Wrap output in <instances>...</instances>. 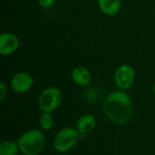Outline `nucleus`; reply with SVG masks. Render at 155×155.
Returning <instances> with one entry per match:
<instances>
[{
    "label": "nucleus",
    "mask_w": 155,
    "mask_h": 155,
    "mask_svg": "<svg viewBox=\"0 0 155 155\" xmlns=\"http://www.w3.org/2000/svg\"><path fill=\"white\" fill-rule=\"evenodd\" d=\"M103 110L109 121L123 125L129 123L133 117V102L124 91L114 90L105 97Z\"/></svg>",
    "instance_id": "obj_1"
},
{
    "label": "nucleus",
    "mask_w": 155,
    "mask_h": 155,
    "mask_svg": "<svg viewBox=\"0 0 155 155\" xmlns=\"http://www.w3.org/2000/svg\"><path fill=\"white\" fill-rule=\"evenodd\" d=\"M17 143L23 154L37 155L45 148V137L40 130L31 129L21 134Z\"/></svg>",
    "instance_id": "obj_2"
},
{
    "label": "nucleus",
    "mask_w": 155,
    "mask_h": 155,
    "mask_svg": "<svg viewBox=\"0 0 155 155\" xmlns=\"http://www.w3.org/2000/svg\"><path fill=\"white\" fill-rule=\"evenodd\" d=\"M80 134L73 127L67 126L61 129L54 139V148L56 152L64 153L71 151L78 143Z\"/></svg>",
    "instance_id": "obj_3"
},
{
    "label": "nucleus",
    "mask_w": 155,
    "mask_h": 155,
    "mask_svg": "<svg viewBox=\"0 0 155 155\" xmlns=\"http://www.w3.org/2000/svg\"><path fill=\"white\" fill-rule=\"evenodd\" d=\"M62 101V93L55 86L47 87L39 95L38 107L42 112L52 113L55 111Z\"/></svg>",
    "instance_id": "obj_4"
},
{
    "label": "nucleus",
    "mask_w": 155,
    "mask_h": 155,
    "mask_svg": "<svg viewBox=\"0 0 155 155\" xmlns=\"http://www.w3.org/2000/svg\"><path fill=\"white\" fill-rule=\"evenodd\" d=\"M134 79H135L134 70L130 64H127L120 65L116 69L114 76L115 85L117 86L118 89L123 91H126L130 89L134 83Z\"/></svg>",
    "instance_id": "obj_5"
},
{
    "label": "nucleus",
    "mask_w": 155,
    "mask_h": 155,
    "mask_svg": "<svg viewBox=\"0 0 155 155\" xmlns=\"http://www.w3.org/2000/svg\"><path fill=\"white\" fill-rule=\"evenodd\" d=\"M34 80L30 74L26 72H19L15 74L10 81L11 88L18 94H23L31 89Z\"/></svg>",
    "instance_id": "obj_6"
},
{
    "label": "nucleus",
    "mask_w": 155,
    "mask_h": 155,
    "mask_svg": "<svg viewBox=\"0 0 155 155\" xmlns=\"http://www.w3.org/2000/svg\"><path fill=\"white\" fill-rule=\"evenodd\" d=\"M19 46L17 36L12 33H2L0 35V54L9 55L14 54Z\"/></svg>",
    "instance_id": "obj_7"
},
{
    "label": "nucleus",
    "mask_w": 155,
    "mask_h": 155,
    "mask_svg": "<svg viewBox=\"0 0 155 155\" xmlns=\"http://www.w3.org/2000/svg\"><path fill=\"white\" fill-rule=\"evenodd\" d=\"M96 125V118L94 115L87 114L81 116L76 123V130L81 134H86L92 132Z\"/></svg>",
    "instance_id": "obj_8"
},
{
    "label": "nucleus",
    "mask_w": 155,
    "mask_h": 155,
    "mask_svg": "<svg viewBox=\"0 0 155 155\" xmlns=\"http://www.w3.org/2000/svg\"><path fill=\"white\" fill-rule=\"evenodd\" d=\"M97 2L100 10L106 15H115L121 10L120 0H98Z\"/></svg>",
    "instance_id": "obj_9"
},
{
    "label": "nucleus",
    "mask_w": 155,
    "mask_h": 155,
    "mask_svg": "<svg viewBox=\"0 0 155 155\" xmlns=\"http://www.w3.org/2000/svg\"><path fill=\"white\" fill-rule=\"evenodd\" d=\"M72 79L76 84L85 86L91 82V74L85 67L77 66L72 71Z\"/></svg>",
    "instance_id": "obj_10"
},
{
    "label": "nucleus",
    "mask_w": 155,
    "mask_h": 155,
    "mask_svg": "<svg viewBox=\"0 0 155 155\" xmlns=\"http://www.w3.org/2000/svg\"><path fill=\"white\" fill-rule=\"evenodd\" d=\"M18 151V143L14 141H4L0 144V155H16Z\"/></svg>",
    "instance_id": "obj_11"
},
{
    "label": "nucleus",
    "mask_w": 155,
    "mask_h": 155,
    "mask_svg": "<svg viewBox=\"0 0 155 155\" xmlns=\"http://www.w3.org/2000/svg\"><path fill=\"white\" fill-rule=\"evenodd\" d=\"M39 124L40 127L44 131L50 130L54 125V116L51 113L43 112L39 117Z\"/></svg>",
    "instance_id": "obj_12"
},
{
    "label": "nucleus",
    "mask_w": 155,
    "mask_h": 155,
    "mask_svg": "<svg viewBox=\"0 0 155 155\" xmlns=\"http://www.w3.org/2000/svg\"><path fill=\"white\" fill-rule=\"evenodd\" d=\"M56 0H38V4L40 5L41 7L43 8H50L55 4Z\"/></svg>",
    "instance_id": "obj_13"
},
{
    "label": "nucleus",
    "mask_w": 155,
    "mask_h": 155,
    "mask_svg": "<svg viewBox=\"0 0 155 155\" xmlns=\"http://www.w3.org/2000/svg\"><path fill=\"white\" fill-rule=\"evenodd\" d=\"M7 94V87L3 81L0 82V99L3 100Z\"/></svg>",
    "instance_id": "obj_14"
},
{
    "label": "nucleus",
    "mask_w": 155,
    "mask_h": 155,
    "mask_svg": "<svg viewBox=\"0 0 155 155\" xmlns=\"http://www.w3.org/2000/svg\"><path fill=\"white\" fill-rule=\"evenodd\" d=\"M153 94H154V95H155V83H154V85H153Z\"/></svg>",
    "instance_id": "obj_15"
}]
</instances>
